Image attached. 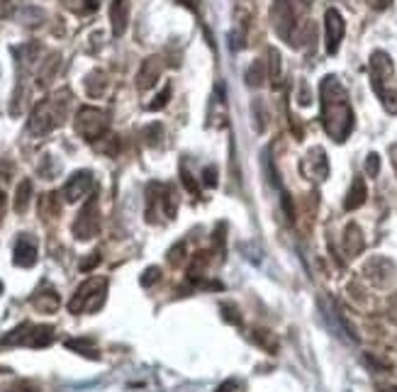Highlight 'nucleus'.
I'll use <instances>...</instances> for the list:
<instances>
[{
  "label": "nucleus",
  "instance_id": "49530a36",
  "mask_svg": "<svg viewBox=\"0 0 397 392\" xmlns=\"http://www.w3.org/2000/svg\"><path fill=\"white\" fill-rule=\"evenodd\" d=\"M6 207H8V197L6 193L0 190V224H3V217H6Z\"/></svg>",
  "mask_w": 397,
  "mask_h": 392
},
{
  "label": "nucleus",
  "instance_id": "8fccbe9b",
  "mask_svg": "<svg viewBox=\"0 0 397 392\" xmlns=\"http://www.w3.org/2000/svg\"><path fill=\"white\" fill-rule=\"evenodd\" d=\"M0 293H3V283H0Z\"/></svg>",
  "mask_w": 397,
  "mask_h": 392
},
{
  "label": "nucleus",
  "instance_id": "09e8293b",
  "mask_svg": "<svg viewBox=\"0 0 397 392\" xmlns=\"http://www.w3.org/2000/svg\"><path fill=\"white\" fill-rule=\"evenodd\" d=\"M390 161H392V168H395V173H397V144L390 146Z\"/></svg>",
  "mask_w": 397,
  "mask_h": 392
},
{
  "label": "nucleus",
  "instance_id": "58836bf2",
  "mask_svg": "<svg viewBox=\"0 0 397 392\" xmlns=\"http://www.w3.org/2000/svg\"><path fill=\"white\" fill-rule=\"evenodd\" d=\"M6 392H39V387L32 380H15L12 385H8Z\"/></svg>",
  "mask_w": 397,
  "mask_h": 392
},
{
  "label": "nucleus",
  "instance_id": "7ed1b4c3",
  "mask_svg": "<svg viewBox=\"0 0 397 392\" xmlns=\"http://www.w3.org/2000/svg\"><path fill=\"white\" fill-rule=\"evenodd\" d=\"M68 103H71L68 88L57 90L52 98H44L41 103H37L30 115V122H27V132H30L32 137L52 135L54 129H59L64 122H66Z\"/></svg>",
  "mask_w": 397,
  "mask_h": 392
},
{
  "label": "nucleus",
  "instance_id": "393cba45",
  "mask_svg": "<svg viewBox=\"0 0 397 392\" xmlns=\"http://www.w3.org/2000/svg\"><path fill=\"white\" fill-rule=\"evenodd\" d=\"M59 3L76 15H90V12L98 10V0H59Z\"/></svg>",
  "mask_w": 397,
  "mask_h": 392
},
{
  "label": "nucleus",
  "instance_id": "6ab92c4d",
  "mask_svg": "<svg viewBox=\"0 0 397 392\" xmlns=\"http://www.w3.org/2000/svg\"><path fill=\"white\" fill-rule=\"evenodd\" d=\"M207 264H210V253L197 251L195 256L191 258V264H188V271H186L188 283H200L207 273Z\"/></svg>",
  "mask_w": 397,
  "mask_h": 392
},
{
  "label": "nucleus",
  "instance_id": "f704fd0d",
  "mask_svg": "<svg viewBox=\"0 0 397 392\" xmlns=\"http://www.w3.org/2000/svg\"><path fill=\"white\" fill-rule=\"evenodd\" d=\"M251 110H253V119H256V132H263V129H266V112H263L261 100H253Z\"/></svg>",
  "mask_w": 397,
  "mask_h": 392
},
{
  "label": "nucleus",
  "instance_id": "a878e982",
  "mask_svg": "<svg viewBox=\"0 0 397 392\" xmlns=\"http://www.w3.org/2000/svg\"><path fill=\"white\" fill-rule=\"evenodd\" d=\"M59 63H61V57L59 54H52V57L47 59V61L41 63V71H39V86H47L49 81L54 78V73L59 71Z\"/></svg>",
  "mask_w": 397,
  "mask_h": 392
},
{
  "label": "nucleus",
  "instance_id": "2f4dec72",
  "mask_svg": "<svg viewBox=\"0 0 397 392\" xmlns=\"http://www.w3.org/2000/svg\"><path fill=\"white\" fill-rule=\"evenodd\" d=\"M181 183L186 186V190L191 193L193 197H200V186L195 183V178H193V173L186 168V164H181Z\"/></svg>",
  "mask_w": 397,
  "mask_h": 392
},
{
  "label": "nucleus",
  "instance_id": "412c9836",
  "mask_svg": "<svg viewBox=\"0 0 397 392\" xmlns=\"http://www.w3.org/2000/svg\"><path fill=\"white\" fill-rule=\"evenodd\" d=\"M59 212H61V200H59L57 193H47V195H41L39 200V217L47 222V219H57Z\"/></svg>",
  "mask_w": 397,
  "mask_h": 392
},
{
  "label": "nucleus",
  "instance_id": "cd10ccee",
  "mask_svg": "<svg viewBox=\"0 0 397 392\" xmlns=\"http://www.w3.org/2000/svg\"><path fill=\"white\" fill-rule=\"evenodd\" d=\"M66 349H71V351H78L81 356L98 358V351L93 349V341H90V339H68L66 341Z\"/></svg>",
  "mask_w": 397,
  "mask_h": 392
},
{
  "label": "nucleus",
  "instance_id": "b1692460",
  "mask_svg": "<svg viewBox=\"0 0 397 392\" xmlns=\"http://www.w3.org/2000/svg\"><path fill=\"white\" fill-rule=\"evenodd\" d=\"M32 200V181L30 178H25V181L17 186V193H15V202H12V207H15L17 215H22V212L27 210V205H30Z\"/></svg>",
  "mask_w": 397,
  "mask_h": 392
},
{
  "label": "nucleus",
  "instance_id": "5701e85b",
  "mask_svg": "<svg viewBox=\"0 0 397 392\" xmlns=\"http://www.w3.org/2000/svg\"><path fill=\"white\" fill-rule=\"evenodd\" d=\"M30 329H32V324L22 322L20 326H15V329L8 331V334L3 336L0 346H25V344H27V334H30Z\"/></svg>",
  "mask_w": 397,
  "mask_h": 392
},
{
  "label": "nucleus",
  "instance_id": "37998d69",
  "mask_svg": "<svg viewBox=\"0 0 397 392\" xmlns=\"http://www.w3.org/2000/svg\"><path fill=\"white\" fill-rule=\"evenodd\" d=\"M298 103H300V105H304V108H307V105L312 103V95H310V88H307V83H302V86H300Z\"/></svg>",
  "mask_w": 397,
  "mask_h": 392
},
{
  "label": "nucleus",
  "instance_id": "473e14b6",
  "mask_svg": "<svg viewBox=\"0 0 397 392\" xmlns=\"http://www.w3.org/2000/svg\"><path fill=\"white\" fill-rule=\"evenodd\" d=\"M220 310H222V320L227 322V324H234V326L242 324V315H239V310L234 307L232 302H222V307H220Z\"/></svg>",
  "mask_w": 397,
  "mask_h": 392
},
{
  "label": "nucleus",
  "instance_id": "20e7f679",
  "mask_svg": "<svg viewBox=\"0 0 397 392\" xmlns=\"http://www.w3.org/2000/svg\"><path fill=\"white\" fill-rule=\"evenodd\" d=\"M371 86L376 90L378 100L390 115H397V81H395V66L387 52H373L371 54Z\"/></svg>",
  "mask_w": 397,
  "mask_h": 392
},
{
  "label": "nucleus",
  "instance_id": "72a5a7b5",
  "mask_svg": "<svg viewBox=\"0 0 397 392\" xmlns=\"http://www.w3.org/2000/svg\"><path fill=\"white\" fill-rule=\"evenodd\" d=\"M183 258H186V242L173 244V246H171V251H168V264L171 266H181Z\"/></svg>",
  "mask_w": 397,
  "mask_h": 392
},
{
  "label": "nucleus",
  "instance_id": "a18cd8bd",
  "mask_svg": "<svg viewBox=\"0 0 397 392\" xmlns=\"http://www.w3.org/2000/svg\"><path fill=\"white\" fill-rule=\"evenodd\" d=\"M234 390H237V380H227L217 387V392H234Z\"/></svg>",
  "mask_w": 397,
  "mask_h": 392
},
{
  "label": "nucleus",
  "instance_id": "f03ea898",
  "mask_svg": "<svg viewBox=\"0 0 397 392\" xmlns=\"http://www.w3.org/2000/svg\"><path fill=\"white\" fill-rule=\"evenodd\" d=\"M307 0H273L271 22L280 39H285L293 47H300L304 39L315 41V25L304 22Z\"/></svg>",
  "mask_w": 397,
  "mask_h": 392
},
{
  "label": "nucleus",
  "instance_id": "f257e3e1",
  "mask_svg": "<svg viewBox=\"0 0 397 392\" xmlns=\"http://www.w3.org/2000/svg\"><path fill=\"white\" fill-rule=\"evenodd\" d=\"M322 100V127L334 141H346L354 132V110L349 103V93L336 76H325L320 83Z\"/></svg>",
  "mask_w": 397,
  "mask_h": 392
},
{
  "label": "nucleus",
  "instance_id": "4c0bfd02",
  "mask_svg": "<svg viewBox=\"0 0 397 392\" xmlns=\"http://www.w3.org/2000/svg\"><path fill=\"white\" fill-rule=\"evenodd\" d=\"M100 261H103V258H100V251H93V253H90V256H88V258H83V261H81V266H78V268H81L83 273H90V271H93V268H98V264H100Z\"/></svg>",
  "mask_w": 397,
  "mask_h": 392
},
{
  "label": "nucleus",
  "instance_id": "ddd939ff",
  "mask_svg": "<svg viewBox=\"0 0 397 392\" xmlns=\"http://www.w3.org/2000/svg\"><path fill=\"white\" fill-rule=\"evenodd\" d=\"M161 71H164V61H161L159 57H149L142 61V68L139 73H137V88L139 90H149L156 86V81H159Z\"/></svg>",
  "mask_w": 397,
  "mask_h": 392
},
{
  "label": "nucleus",
  "instance_id": "1a4fd4ad",
  "mask_svg": "<svg viewBox=\"0 0 397 392\" xmlns=\"http://www.w3.org/2000/svg\"><path fill=\"white\" fill-rule=\"evenodd\" d=\"M93 188H95L93 170H76V173L66 181V186H64V190H61L64 202L83 200V197H88L90 193H93Z\"/></svg>",
  "mask_w": 397,
  "mask_h": 392
},
{
  "label": "nucleus",
  "instance_id": "2eb2a0df",
  "mask_svg": "<svg viewBox=\"0 0 397 392\" xmlns=\"http://www.w3.org/2000/svg\"><path fill=\"white\" fill-rule=\"evenodd\" d=\"M363 248H366V239H363L361 227H358L356 222L346 224V229H344V251H346V256L356 258L358 253H363Z\"/></svg>",
  "mask_w": 397,
  "mask_h": 392
},
{
  "label": "nucleus",
  "instance_id": "6e6552de",
  "mask_svg": "<svg viewBox=\"0 0 397 392\" xmlns=\"http://www.w3.org/2000/svg\"><path fill=\"white\" fill-rule=\"evenodd\" d=\"M73 237L78 242H88L100 234V205H98V195H90V200L83 205V210L78 212L76 222L71 227Z\"/></svg>",
  "mask_w": 397,
  "mask_h": 392
},
{
  "label": "nucleus",
  "instance_id": "c9c22d12",
  "mask_svg": "<svg viewBox=\"0 0 397 392\" xmlns=\"http://www.w3.org/2000/svg\"><path fill=\"white\" fill-rule=\"evenodd\" d=\"M168 98H171V86H166V88L161 90V93L154 98V103H149V105H146V110H151V112H156V110L166 108V103H168Z\"/></svg>",
  "mask_w": 397,
  "mask_h": 392
},
{
  "label": "nucleus",
  "instance_id": "79ce46f5",
  "mask_svg": "<svg viewBox=\"0 0 397 392\" xmlns=\"http://www.w3.org/2000/svg\"><path fill=\"white\" fill-rule=\"evenodd\" d=\"M283 212H285V217H288V222L293 224L295 222V205H293V197L288 195V193H283Z\"/></svg>",
  "mask_w": 397,
  "mask_h": 392
},
{
  "label": "nucleus",
  "instance_id": "9b49d317",
  "mask_svg": "<svg viewBox=\"0 0 397 392\" xmlns=\"http://www.w3.org/2000/svg\"><path fill=\"white\" fill-rule=\"evenodd\" d=\"M344 32H346V25H344V17H341L339 10L329 8L325 12V35H327V52L329 54H336L339 52V44L344 39Z\"/></svg>",
  "mask_w": 397,
  "mask_h": 392
},
{
  "label": "nucleus",
  "instance_id": "de8ad7c7",
  "mask_svg": "<svg viewBox=\"0 0 397 392\" xmlns=\"http://www.w3.org/2000/svg\"><path fill=\"white\" fill-rule=\"evenodd\" d=\"M10 12V0H0V17H6Z\"/></svg>",
  "mask_w": 397,
  "mask_h": 392
},
{
  "label": "nucleus",
  "instance_id": "a211bd4d",
  "mask_svg": "<svg viewBox=\"0 0 397 392\" xmlns=\"http://www.w3.org/2000/svg\"><path fill=\"white\" fill-rule=\"evenodd\" d=\"M54 341V326L52 324H37L27 334V344L30 349H47Z\"/></svg>",
  "mask_w": 397,
  "mask_h": 392
},
{
  "label": "nucleus",
  "instance_id": "aec40b11",
  "mask_svg": "<svg viewBox=\"0 0 397 392\" xmlns=\"http://www.w3.org/2000/svg\"><path fill=\"white\" fill-rule=\"evenodd\" d=\"M108 90V76L100 68H93V71L86 76V93L88 98H100V95Z\"/></svg>",
  "mask_w": 397,
  "mask_h": 392
},
{
  "label": "nucleus",
  "instance_id": "ea45409f",
  "mask_svg": "<svg viewBox=\"0 0 397 392\" xmlns=\"http://www.w3.org/2000/svg\"><path fill=\"white\" fill-rule=\"evenodd\" d=\"M217 176H220V173H217V166H207L205 170H202V186H207V188H217Z\"/></svg>",
  "mask_w": 397,
  "mask_h": 392
},
{
  "label": "nucleus",
  "instance_id": "423d86ee",
  "mask_svg": "<svg viewBox=\"0 0 397 392\" xmlns=\"http://www.w3.org/2000/svg\"><path fill=\"white\" fill-rule=\"evenodd\" d=\"M175 212H178V197H175L173 186L151 181L146 186V222H159V217L173 219Z\"/></svg>",
  "mask_w": 397,
  "mask_h": 392
},
{
  "label": "nucleus",
  "instance_id": "dca6fc26",
  "mask_svg": "<svg viewBox=\"0 0 397 392\" xmlns=\"http://www.w3.org/2000/svg\"><path fill=\"white\" fill-rule=\"evenodd\" d=\"M129 22V0H113L110 3V25H113V35L122 37Z\"/></svg>",
  "mask_w": 397,
  "mask_h": 392
},
{
  "label": "nucleus",
  "instance_id": "4468645a",
  "mask_svg": "<svg viewBox=\"0 0 397 392\" xmlns=\"http://www.w3.org/2000/svg\"><path fill=\"white\" fill-rule=\"evenodd\" d=\"M32 307L37 312H41V315H52V312H57L61 307V297H59V293L54 288H44L32 295Z\"/></svg>",
  "mask_w": 397,
  "mask_h": 392
},
{
  "label": "nucleus",
  "instance_id": "f8f14e48",
  "mask_svg": "<svg viewBox=\"0 0 397 392\" xmlns=\"http://www.w3.org/2000/svg\"><path fill=\"white\" fill-rule=\"evenodd\" d=\"M12 264L17 268H32L37 264V239L30 234H20L12 248Z\"/></svg>",
  "mask_w": 397,
  "mask_h": 392
},
{
  "label": "nucleus",
  "instance_id": "a19ab883",
  "mask_svg": "<svg viewBox=\"0 0 397 392\" xmlns=\"http://www.w3.org/2000/svg\"><path fill=\"white\" fill-rule=\"evenodd\" d=\"M366 173L371 178H376L378 173H380V156L378 154H368V159H366Z\"/></svg>",
  "mask_w": 397,
  "mask_h": 392
},
{
  "label": "nucleus",
  "instance_id": "bb28decb",
  "mask_svg": "<svg viewBox=\"0 0 397 392\" xmlns=\"http://www.w3.org/2000/svg\"><path fill=\"white\" fill-rule=\"evenodd\" d=\"M253 341L269 353H278V339L269 329H253Z\"/></svg>",
  "mask_w": 397,
  "mask_h": 392
},
{
  "label": "nucleus",
  "instance_id": "4be33fe9",
  "mask_svg": "<svg viewBox=\"0 0 397 392\" xmlns=\"http://www.w3.org/2000/svg\"><path fill=\"white\" fill-rule=\"evenodd\" d=\"M244 81H246L249 88H258L263 81H266V61H253L251 66L246 68V73H244Z\"/></svg>",
  "mask_w": 397,
  "mask_h": 392
},
{
  "label": "nucleus",
  "instance_id": "f3484780",
  "mask_svg": "<svg viewBox=\"0 0 397 392\" xmlns=\"http://www.w3.org/2000/svg\"><path fill=\"white\" fill-rule=\"evenodd\" d=\"M366 197H368L366 183H363V178H361V176H356V178H354V183H351L349 193H346L344 210H346V212H354V210H358V207H361L363 202H366Z\"/></svg>",
  "mask_w": 397,
  "mask_h": 392
},
{
  "label": "nucleus",
  "instance_id": "c85d7f7f",
  "mask_svg": "<svg viewBox=\"0 0 397 392\" xmlns=\"http://www.w3.org/2000/svg\"><path fill=\"white\" fill-rule=\"evenodd\" d=\"M269 78H271V83H273V86H278L280 83V52L278 49H273L271 47L269 49Z\"/></svg>",
  "mask_w": 397,
  "mask_h": 392
},
{
  "label": "nucleus",
  "instance_id": "0eeeda50",
  "mask_svg": "<svg viewBox=\"0 0 397 392\" xmlns=\"http://www.w3.org/2000/svg\"><path fill=\"white\" fill-rule=\"evenodd\" d=\"M73 127H76L78 137H83L86 141H98L108 135V127H110V117L105 110L100 108H81L76 112V119H73Z\"/></svg>",
  "mask_w": 397,
  "mask_h": 392
},
{
  "label": "nucleus",
  "instance_id": "9d476101",
  "mask_svg": "<svg viewBox=\"0 0 397 392\" xmlns=\"http://www.w3.org/2000/svg\"><path fill=\"white\" fill-rule=\"evenodd\" d=\"M300 170L310 181H327V176H329V161H327L325 149L322 146H312L307 151V156L302 159V164H300Z\"/></svg>",
  "mask_w": 397,
  "mask_h": 392
},
{
  "label": "nucleus",
  "instance_id": "7c9ffc66",
  "mask_svg": "<svg viewBox=\"0 0 397 392\" xmlns=\"http://www.w3.org/2000/svg\"><path fill=\"white\" fill-rule=\"evenodd\" d=\"M224 232H227V224L224 222H220L215 227V234H212V246H215V251H217V256L220 258H224Z\"/></svg>",
  "mask_w": 397,
  "mask_h": 392
},
{
  "label": "nucleus",
  "instance_id": "39448f33",
  "mask_svg": "<svg viewBox=\"0 0 397 392\" xmlns=\"http://www.w3.org/2000/svg\"><path fill=\"white\" fill-rule=\"evenodd\" d=\"M108 297V278L105 275H93L86 283L78 285V290L73 293V297L68 300V312L71 315H81V312H98L105 304Z\"/></svg>",
  "mask_w": 397,
  "mask_h": 392
},
{
  "label": "nucleus",
  "instance_id": "c756f323",
  "mask_svg": "<svg viewBox=\"0 0 397 392\" xmlns=\"http://www.w3.org/2000/svg\"><path fill=\"white\" fill-rule=\"evenodd\" d=\"M144 139L149 146H159L161 139H164V124L161 122H151L149 127L144 129Z\"/></svg>",
  "mask_w": 397,
  "mask_h": 392
},
{
  "label": "nucleus",
  "instance_id": "c03bdc74",
  "mask_svg": "<svg viewBox=\"0 0 397 392\" xmlns=\"http://www.w3.org/2000/svg\"><path fill=\"white\" fill-rule=\"evenodd\" d=\"M390 3H392V0H368V6H371L373 10H385Z\"/></svg>",
  "mask_w": 397,
  "mask_h": 392
},
{
  "label": "nucleus",
  "instance_id": "e433bc0d",
  "mask_svg": "<svg viewBox=\"0 0 397 392\" xmlns=\"http://www.w3.org/2000/svg\"><path fill=\"white\" fill-rule=\"evenodd\" d=\"M161 280V268H156V266H151V268H146L144 273H142V285L144 288H151V285H156Z\"/></svg>",
  "mask_w": 397,
  "mask_h": 392
}]
</instances>
